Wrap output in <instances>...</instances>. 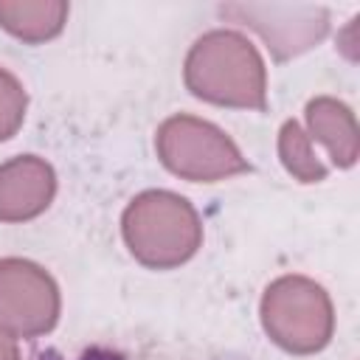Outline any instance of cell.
I'll return each instance as SVG.
<instances>
[{"mask_svg":"<svg viewBox=\"0 0 360 360\" xmlns=\"http://www.w3.org/2000/svg\"><path fill=\"white\" fill-rule=\"evenodd\" d=\"M37 360H65V357H59L56 352H45V354H39ZM73 360H124V357L115 354V352H107V349H87V352H82V354L73 357Z\"/></svg>","mask_w":360,"mask_h":360,"instance_id":"cell-12","label":"cell"},{"mask_svg":"<svg viewBox=\"0 0 360 360\" xmlns=\"http://www.w3.org/2000/svg\"><path fill=\"white\" fill-rule=\"evenodd\" d=\"M68 11L62 0H0V28L22 42L39 45L65 28Z\"/></svg>","mask_w":360,"mask_h":360,"instance_id":"cell-9","label":"cell"},{"mask_svg":"<svg viewBox=\"0 0 360 360\" xmlns=\"http://www.w3.org/2000/svg\"><path fill=\"white\" fill-rule=\"evenodd\" d=\"M259 318L264 335L290 354H315L326 349L335 332V307L329 292L307 276H278L264 287Z\"/></svg>","mask_w":360,"mask_h":360,"instance_id":"cell-3","label":"cell"},{"mask_svg":"<svg viewBox=\"0 0 360 360\" xmlns=\"http://www.w3.org/2000/svg\"><path fill=\"white\" fill-rule=\"evenodd\" d=\"M56 194L53 166L37 155H17L0 163V222L39 217Z\"/></svg>","mask_w":360,"mask_h":360,"instance_id":"cell-7","label":"cell"},{"mask_svg":"<svg viewBox=\"0 0 360 360\" xmlns=\"http://www.w3.org/2000/svg\"><path fill=\"white\" fill-rule=\"evenodd\" d=\"M183 82L191 96L236 110L267 107V68L256 45L228 28L202 34L186 53Z\"/></svg>","mask_w":360,"mask_h":360,"instance_id":"cell-1","label":"cell"},{"mask_svg":"<svg viewBox=\"0 0 360 360\" xmlns=\"http://www.w3.org/2000/svg\"><path fill=\"white\" fill-rule=\"evenodd\" d=\"M59 309V287L45 267L17 256L0 259V332L14 340L48 335Z\"/></svg>","mask_w":360,"mask_h":360,"instance_id":"cell-5","label":"cell"},{"mask_svg":"<svg viewBox=\"0 0 360 360\" xmlns=\"http://www.w3.org/2000/svg\"><path fill=\"white\" fill-rule=\"evenodd\" d=\"M121 236L135 262L152 270H172L200 250L202 222L186 197L166 188H149L124 208Z\"/></svg>","mask_w":360,"mask_h":360,"instance_id":"cell-2","label":"cell"},{"mask_svg":"<svg viewBox=\"0 0 360 360\" xmlns=\"http://www.w3.org/2000/svg\"><path fill=\"white\" fill-rule=\"evenodd\" d=\"M155 152L160 163L191 183H219L248 172L239 146L211 121L197 115H172L155 132Z\"/></svg>","mask_w":360,"mask_h":360,"instance_id":"cell-4","label":"cell"},{"mask_svg":"<svg viewBox=\"0 0 360 360\" xmlns=\"http://www.w3.org/2000/svg\"><path fill=\"white\" fill-rule=\"evenodd\" d=\"M0 360H20L17 340H14V338H8L6 332H0Z\"/></svg>","mask_w":360,"mask_h":360,"instance_id":"cell-13","label":"cell"},{"mask_svg":"<svg viewBox=\"0 0 360 360\" xmlns=\"http://www.w3.org/2000/svg\"><path fill=\"white\" fill-rule=\"evenodd\" d=\"M225 17L253 28L270 53L284 62L315 48L329 31V11L307 3H231L219 8Z\"/></svg>","mask_w":360,"mask_h":360,"instance_id":"cell-6","label":"cell"},{"mask_svg":"<svg viewBox=\"0 0 360 360\" xmlns=\"http://www.w3.org/2000/svg\"><path fill=\"white\" fill-rule=\"evenodd\" d=\"M28 96L20 79L0 68V143L8 141L25 121Z\"/></svg>","mask_w":360,"mask_h":360,"instance_id":"cell-11","label":"cell"},{"mask_svg":"<svg viewBox=\"0 0 360 360\" xmlns=\"http://www.w3.org/2000/svg\"><path fill=\"white\" fill-rule=\"evenodd\" d=\"M278 158H281L284 169L298 183H321V180H326V169L318 160L309 135L292 118L284 121L281 129H278Z\"/></svg>","mask_w":360,"mask_h":360,"instance_id":"cell-10","label":"cell"},{"mask_svg":"<svg viewBox=\"0 0 360 360\" xmlns=\"http://www.w3.org/2000/svg\"><path fill=\"white\" fill-rule=\"evenodd\" d=\"M304 115H307L309 141L323 143L338 169H349L357 163L360 135H357V121L349 104L332 96H318L307 101Z\"/></svg>","mask_w":360,"mask_h":360,"instance_id":"cell-8","label":"cell"}]
</instances>
